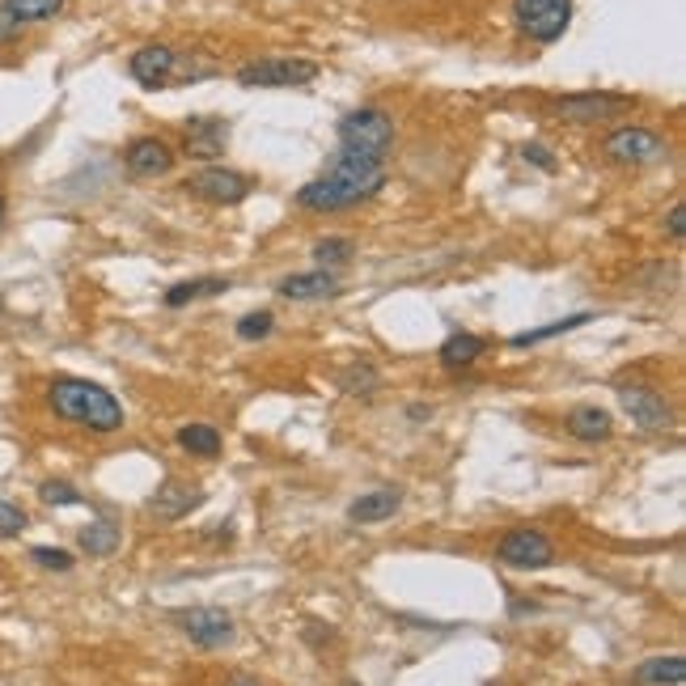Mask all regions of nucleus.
<instances>
[{"label":"nucleus","mask_w":686,"mask_h":686,"mask_svg":"<svg viewBox=\"0 0 686 686\" xmlns=\"http://www.w3.org/2000/svg\"><path fill=\"white\" fill-rule=\"evenodd\" d=\"M272 327H276V318L267 314V310L246 314V318H238V339H242V343H259V339L272 335Z\"/></svg>","instance_id":"cd10ccee"},{"label":"nucleus","mask_w":686,"mask_h":686,"mask_svg":"<svg viewBox=\"0 0 686 686\" xmlns=\"http://www.w3.org/2000/svg\"><path fill=\"white\" fill-rule=\"evenodd\" d=\"M174 72V51L166 43H149V47H140L132 51V60H128V77L144 89H157V85H166V77Z\"/></svg>","instance_id":"2eb2a0df"},{"label":"nucleus","mask_w":686,"mask_h":686,"mask_svg":"<svg viewBox=\"0 0 686 686\" xmlns=\"http://www.w3.org/2000/svg\"><path fill=\"white\" fill-rule=\"evenodd\" d=\"M229 686H263V682H259V678H246V674H238V678H233Z\"/></svg>","instance_id":"f704fd0d"},{"label":"nucleus","mask_w":686,"mask_h":686,"mask_svg":"<svg viewBox=\"0 0 686 686\" xmlns=\"http://www.w3.org/2000/svg\"><path fill=\"white\" fill-rule=\"evenodd\" d=\"M229 144V123L216 119V115H191L187 119V140H183V153L195 161H216Z\"/></svg>","instance_id":"9b49d317"},{"label":"nucleus","mask_w":686,"mask_h":686,"mask_svg":"<svg viewBox=\"0 0 686 686\" xmlns=\"http://www.w3.org/2000/svg\"><path fill=\"white\" fill-rule=\"evenodd\" d=\"M47 407L68 424H81L89 432H119L123 407L106 386L85 382V377H56L47 386Z\"/></svg>","instance_id":"f03ea898"},{"label":"nucleus","mask_w":686,"mask_h":686,"mask_svg":"<svg viewBox=\"0 0 686 686\" xmlns=\"http://www.w3.org/2000/svg\"><path fill=\"white\" fill-rule=\"evenodd\" d=\"M619 403L631 415V424L644 428V432H661L670 424V403L648 386H619Z\"/></svg>","instance_id":"f8f14e48"},{"label":"nucleus","mask_w":686,"mask_h":686,"mask_svg":"<svg viewBox=\"0 0 686 686\" xmlns=\"http://www.w3.org/2000/svg\"><path fill=\"white\" fill-rule=\"evenodd\" d=\"M30 559L39 568H51V572H68L72 568V555L68 551H56V547H30Z\"/></svg>","instance_id":"7c9ffc66"},{"label":"nucleus","mask_w":686,"mask_h":686,"mask_svg":"<svg viewBox=\"0 0 686 686\" xmlns=\"http://www.w3.org/2000/svg\"><path fill=\"white\" fill-rule=\"evenodd\" d=\"M225 288H229V280H225V276H208V280H183V284L166 288V310H183L187 301L216 297V293H225Z\"/></svg>","instance_id":"412c9836"},{"label":"nucleus","mask_w":686,"mask_h":686,"mask_svg":"<svg viewBox=\"0 0 686 686\" xmlns=\"http://www.w3.org/2000/svg\"><path fill=\"white\" fill-rule=\"evenodd\" d=\"M521 157H526V161H534L538 170H555V157L543 149V144H526V149H521Z\"/></svg>","instance_id":"72a5a7b5"},{"label":"nucleus","mask_w":686,"mask_h":686,"mask_svg":"<svg viewBox=\"0 0 686 686\" xmlns=\"http://www.w3.org/2000/svg\"><path fill=\"white\" fill-rule=\"evenodd\" d=\"M665 229H670L674 242L686 238V204H674V208H670V221H665Z\"/></svg>","instance_id":"473e14b6"},{"label":"nucleus","mask_w":686,"mask_h":686,"mask_svg":"<svg viewBox=\"0 0 686 686\" xmlns=\"http://www.w3.org/2000/svg\"><path fill=\"white\" fill-rule=\"evenodd\" d=\"M339 386L348 390V394H377V386H382V373H377L373 365H352V369H343V377H339Z\"/></svg>","instance_id":"bb28decb"},{"label":"nucleus","mask_w":686,"mask_h":686,"mask_svg":"<svg viewBox=\"0 0 686 686\" xmlns=\"http://www.w3.org/2000/svg\"><path fill=\"white\" fill-rule=\"evenodd\" d=\"M382 187H386V166L382 161L335 153L327 161V170H322L314 183H305L297 191V208L301 212H348L356 204L373 200Z\"/></svg>","instance_id":"f257e3e1"},{"label":"nucleus","mask_w":686,"mask_h":686,"mask_svg":"<svg viewBox=\"0 0 686 686\" xmlns=\"http://www.w3.org/2000/svg\"><path fill=\"white\" fill-rule=\"evenodd\" d=\"M123 161H128V170L136 178H161L174 170V149L157 136H136L128 144V153H123Z\"/></svg>","instance_id":"ddd939ff"},{"label":"nucleus","mask_w":686,"mask_h":686,"mask_svg":"<svg viewBox=\"0 0 686 686\" xmlns=\"http://www.w3.org/2000/svg\"><path fill=\"white\" fill-rule=\"evenodd\" d=\"M204 504V492L200 487H191V483H183V479H166L153 492V500H149V509H153V517L157 521H178V517H187V513H195Z\"/></svg>","instance_id":"4468645a"},{"label":"nucleus","mask_w":686,"mask_h":686,"mask_svg":"<svg viewBox=\"0 0 686 686\" xmlns=\"http://www.w3.org/2000/svg\"><path fill=\"white\" fill-rule=\"evenodd\" d=\"M276 293L288 301H314V297H335L339 293V276L318 267V272H301V276H284L276 284Z\"/></svg>","instance_id":"dca6fc26"},{"label":"nucleus","mask_w":686,"mask_h":686,"mask_svg":"<svg viewBox=\"0 0 686 686\" xmlns=\"http://www.w3.org/2000/svg\"><path fill=\"white\" fill-rule=\"evenodd\" d=\"M598 318L593 310H585V314H572V318H559V322H547V327H534V331H521V335H513L509 343L513 348H534V343H543V339H555V335H568V331H576V327H589V322Z\"/></svg>","instance_id":"4be33fe9"},{"label":"nucleus","mask_w":686,"mask_h":686,"mask_svg":"<svg viewBox=\"0 0 686 686\" xmlns=\"http://www.w3.org/2000/svg\"><path fill=\"white\" fill-rule=\"evenodd\" d=\"M483 348H487V343H483L479 335L458 331V335H449V339L441 343V365H445V369H466V365H475V360L483 356Z\"/></svg>","instance_id":"aec40b11"},{"label":"nucleus","mask_w":686,"mask_h":686,"mask_svg":"<svg viewBox=\"0 0 686 686\" xmlns=\"http://www.w3.org/2000/svg\"><path fill=\"white\" fill-rule=\"evenodd\" d=\"M399 504H403V496L390 492V487H382V492L356 496V500L348 504V517L356 521V526H377V521H386V517L399 513Z\"/></svg>","instance_id":"a211bd4d"},{"label":"nucleus","mask_w":686,"mask_h":686,"mask_svg":"<svg viewBox=\"0 0 686 686\" xmlns=\"http://www.w3.org/2000/svg\"><path fill=\"white\" fill-rule=\"evenodd\" d=\"M77 543L89 551V555H115V547H119V526L111 517H98V521H89V526L77 534Z\"/></svg>","instance_id":"5701e85b"},{"label":"nucleus","mask_w":686,"mask_h":686,"mask_svg":"<svg viewBox=\"0 0 686 686\" xmlns=\"http://www.w3.org/2000/svg\"><path fill=\"white\" fill-rule=\"evenodd\" d=\"M513 22L526 39L555 43L572 22V0H513Z\"/></svg>","instance_id":"39448f33"},{"label":"nucleus","mask_w":686,"mask_h":686,"mask_svg":"<svg viewBox=\"0 0 686 686\" xmlns=\"http://www.w3.org/2000/svg\"><path fill=\"white\" fill-rule=\"evenodd\" d=\"M318 64L314 60H293V56H263V60H250L238 68V81L246 89H293V85H310L318 77Z\"/></svg>","instance_id":"20e7f679"},{"label":"nucleus","mask_w":686,"mask_h":686,"mask_svg":"<svg viewBox=\"0 0 686 686\" xmlns=\"http://www.w3.org/2000/svg\"><path fill=\"white\" fill-rule=\"evenodd\" d=\"M39 500L43 504H81V492L72 483H64V479H47L39 487Z\"/></svg>","instance_id":"c85d7f7f"},{"label":"nucleus","mask_w":686,"mask_h":686,"mask_svg":"<svg viewBox=\"0 0 686 686\" xmlns=\"http://www.w3.org/2000/svg\"><path fill=\"white\" fill-rule=\"evenodd\" d=\"M500 564H509L517 572H538V568H551L555 564V543L543 530H513L500 538Z\"/></svg>","instance_id":"423d86ee"},{"label":"nucleus","mask_w":686,"mask_h":686,"mask_svg":"<svg viewBox=\"0 0 686 686\" xmlns=\"http://www.w3.org/2000/svg\"><path fill=\"white\" fill-rule=\"evenodd\" d=\"M0 225H5V200H0Z\"/></svg>","instance_id":"c9c22d12"},{"label":"nucleus","mask_w":686,"mask_h":686,"mask_svg":"<svg viewBox=\"0 0 686 686\" xmlns=\"http://www.w3.org/2000/svg\"><path fill=\"white\" fill-rule=\"evenodd\" d=\"M631 106L627 94H598V89H589V94H564L555 98V115L568 119V123H606L623 115Z\"/></svg>","instance_id":"6e6552de"},{"label":"nucleus","mask_w":686,"mask_h":686,"mask_svg":"<svg viewBox=\"0 0 686 686\" xmlns=\"http://www.w3.org/2000/svg\"><path fill=\"white\" fill-rule=\"evenodd\" d=\"M17 30H22V22L13 17V9L0 0V43H13L17 39Z\"/></svg>","instance_id":"2f4dec72"},{"label":"nucleus","mask_w":686,"mask_h":686,"mask_svg":"<svg viewBox=\"0 0 686 686\" xmlns=\"http://www.w3.org/2000/svg\"><path fill=\"white\" fill-rule=\"evenodd\" d=\"M339 153L352 157H369V161H386V153L394 149V119L377 106H360V111L339 119Z\"/></svg>","instance_id":"7ed1b4c3"},{"label":"nucleus","mask_w":686,"mask_h":686,"mask_svg":"<svg viewBox=\"0 0 686 686\" xmlns=\"http://www.w3.org/2000/svg\"><path fill=\"white\" fill-rule=\"evenodd\" d=\"M13 9V17L22 26H39V22H51V17H60L68 0H5Z\"/></svg>","instance_id":"393cba45"},{"label":"nucleus","mask_w":686,"mask_h":686,"mask_svg":"<svg viewBox=\"0 0 686 686\" xmlns=\"http://www.w3.org/2000/svg\"><path fill=\"white\" fill-rule=\"evenodd\" d=\"M631 682L636 686H682L686 682V657H648L631 670Z\"/></svg>","instance_id":"f3484780"},{"label":"nucleus","mask_w":686,"mask_h":686,"mask_svg":"<svg viewBox=\"0 0 686 686\" xmlns=\"http://www.w3.org/2000/svg\"><path fill=\"white\" fill-rule=\"evenodd\" d=\"M26 526H30V517L17 509L13 500H0V538H17Z\"/></svg>","instance_id":"c756f323"},{"label":"nucleus","mask_w":686,"mask_h":686,"mask_svg":"<svg viewBox=\"0 0 686 686\" xmlns=\"http://www.w3.org/2000/svg\"><path fill=\"white\" fill-rule=\"evenodd\" d=\"M178 445H183L187 454L216 458L221 454V432H216L212 424H187V428H178Z\"/></svg>","instance_id":"b1692460"},{"label":"nucleus","mask_w":686,"mask_h":686,"mask_svg":"<svg viewBox=\"0 0 686 686\" xmlns=\"http://www.w3.org/2000/svg\"><path fill=\"white\" fill-rule=\"evenodd\" d=\"M314 259L327 267V272H335V267H343V263L356 259V242H352V238H322V242L314 246Z\"/></svg>","instance_id":"a878e982"},{"label":"nucleus","mask_w":686,"mask_h":686,"mask_svg":"<svg viewBox=\"0 0 686 686\" xmlns=\"http://www.w3.org/2000/svg\"><path fill=\"white\" fill-rule=\"evenodd\" d=\"M568 432L576 441H585V445H598L610 437V411L602 407H576L568 415Z\"/></svg>","instance_id":"6ab92c4d"},{"label":"nucleus","mask_w":686,"mask_h":686,"mask_svg":"<svg viewBox=\"0 0 686 686\" xmlns=\"http://www.w3.org/2000/svg\"><path fill=\"white\" fill-rule=\"evenodd\" d=\"M187 191L195 195V200L229 208V204H242L250 195V178L242 170H229V166H208V170L187 178Z\"/></svg>","instance_id":"0eeeda50"},{"label":"nucleus","mask_w":686,"mask_h":686,"mask_svg":"<svg viewBox=\"0 0 686 686\" xmlns=\"http://www.w3.org/2000/svg\"><path fill=\"white\" fill-rule=\"evenodd\" d=\"M174 623L183 627L200 648H225V644H233V636H238V627H233V615H229V610H216V606L178 610Z\"/></svg>","instance_id":"1a4fd4ad"},{"label":"nucleus","mask_w":686,"mask_h":686,"mask_svg":"<svg viewBox=\"0 0 686 686\" xmlns=\"http://www.w3.org/2000/svg\"><path fill=\"white\" fill-rule=\"evenodd\" d=\"M665 153V136L653 128H615L606 136V157L619 166H644Z\"/></svg>","instance_id":"9d476101"}]
</instances>
